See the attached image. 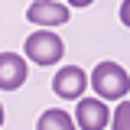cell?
Wrapping results in <instances>:
<instances>
[{
  "mask_svg": "<svg viewBox=\"0 0 130 130\" xmlns=\"http://www.w3.org/2000/svg\"><path fill=\"white\" fill-rule=\"evenodd\" d=\"M88 85L94 88V94L101 101H117L130 91V75L117 62H98L94 72L88 75Z\"/></svg>",
  "mask_w": 130,
  "mask_h": 130,
  "instance_id": "obj_1",
  "label": "cell"
},
{
  "mask_svg": "<svg viewBox=\"0 0 130 130\" xmlns=\"http://www.w3.org/2000/svg\"><path fill=\"white\" fill-rule=\"evenodd\" d=\"M23 52H26V59L36 62L39 68H42V65H59L62 55H65V42H62V36L55 29H36V32L26 36Z\"/></svg>",
  "mask_w": 130,
  "mask_h": 130,
  "instance_id": "obj_2",
  "label": "cell"
},
{
  "mask_svg": "<svg viewBox=\"0 0 130 130\" xmlns=\"http://www.w3.org/2000/svg\"><path fill=\"white\" fill-rule=\"evenodd\" d=\"M85 88H88V75L78 65H62L52 75V91L62 101H81L85 98Z\"/></svg>",
  "mask_w": 130,
  "mask_h": 130,
  "instance_id": "obj_3",
  "label": "cell"
},
{
  "mask_svg": "<svg viewBox=\"0 0 130 130\" xmlns=\"http://www.w3.org/2000/svg\"><path fill=\"white\" fill-rule=\"evenodd\" d=\"M75 124L78 130H104L111 124V111H107V101L101 98H81L75 101Z\"/></svg>",
  "mask_w": 130,
  "mask_h": 130,
  "instance_id": "obj_4",
  "label": "cell"
},
{
  "mask_svg": "<svg viewBox=\"0 0 130 130\" xmlns=\"http://www.w3.org/2000/svg\"><path fill=\"white\" fill-rule=\"evenodd\" d=\"M26 20H29L32 26H42V29L65 26L68 23V7L59 3V0H32L29 10H26Z\"/></svg>",
  "mask_w": 130,
  "mask_h": 130,
  "instance_id": "obj_5",
  "label": "cell"
},
{
  "mask_svg": "<svg viewBox=\"0 0 130 130\" xmlns=\"http://www.w3.org/2000/svg\"><path fill=\"white\" fill-rule=\"evenodd\" d=\"M29 75L26 59L16 52H0V91H16Z\"/></svg>",
  "mask_w": 130,
  "mask_h": 130,
  "instance_id": "obj_6",
  "label": "cell"
},
{
  "mask_svg": "<svg viewBox=\"0 0 130 130\" xmlns=\"http://www.w3.org/2000/svg\"><path fill=\"white\" fill-rule=\"evenodd\" d=\"M36 130H78V124H75V117H68L62 107H49V111L39 114Z\"/></svg>",
  "mask_w": 130,
  "mask_h": 130,
  "instance_id": "obj_7",
  "label": "cell"
},
{
  "mask_svg": "<svg viewBox=\"0 0 130 130\" xmlns=\"http://www.w3.org/2000/svg\"><path fill=\"white\" fill-rule=\"evenodd\" d=\"M111 127L114 130H130V101L117 104V111L111 114Z\"/></svg>",
  "mask_w": 130,
  "mask_h": 130,
  "instance_id": "obj_8",
  "label": "cell"
},
{
  "mask_svg": "<svg viewBox=\"0 0 130 130\" xmlns=\"http://www.w3.org/2000/svg\"><path fill=\"white\" fill-rule=\"evenodd\" d=\"M117 16H120V23H124V26L130 29V0H124V3H120V10H117Z\"/></svg>",
  "mask_w": 130,
  "mask_h": 130,
  "instance_id": "obj_9",
  "label": "cell"
},
{
  "mask_svg": "<svg viewBox=\"0 0 130 130\" xmlns=\"http://www.w3.org/2000/svg\"><path fill=\"white\" fill-rule=\"evenodd\" d=\"M94 0H65V7H91Z\"/></svg>",
  "mask_w": 130,
  "mask_h": 130,
  "instance_id": "obj_10",
  "label": "cell"
},
{
  "mask_svg": "<svg viewBox=\"0 0 130 130\" xmlns=\"http://www.w3.org/2000/svg\"><path fill=\"white\" fill-rule=\"evenodd\" d=\"M0 127H3V104H0Z\"/></svg>",
  "mask_w": 130,
  "mask_h": 130,
  "instance_id": "obj_11",
  "label": "cell"
}]
</instances>
